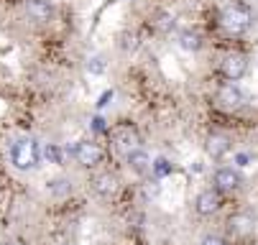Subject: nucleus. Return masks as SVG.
<instances>
[{
    "label": "nucleus",
    "instance_id": "f257e3e1",
    "mask_svg": "<svg viewBox=\"0 0 258 245\" xmlns=\"http://www.w3.org/2000/svg\"><path fill=\"white\" fill-rule=\"evenodd\" d=\"M11 164L18 171H33L41 164V146L36 138H18L11 143Z\"/></svg>",
    "mask_w": 258,
    "mask_h": 245
},
{
    "label": "nucleus",
    "instance_id": "f03ea898",
    "mask_svg": "<svg viewBox=\"0 0 258 245\" xmlns=\"http://www.w3.org/2000/svg\"><path fill=\"white\" fill-rule=\"evenodd\" d=\"M253 11L245 6V3H233L228 6L223 13H220V23H223V28L228 33H233V36H240V33H245L250 26H253Z\"/></svg>",
    "mask_w": 258,
    "mask_h": 245
},
{
    "label": "nucleus",
    "instance_id": "7ed1b4c3",
    "mask_svg": "<svg viewBox=\"0 0 258 245\" xmlns=\"http://www.w3.org/2000/svg\"><path fill=\"white\" fill-rule=\"evenodd\" d=\"M72 156H75V161L82 166V169H95L105 161V151L92 143V141H80L75 148H72Z\"/></svg>",
    "mask_w": 258,
    "mask_h": 245
},
{
    "label": "nucleus",
    "instance_id": "20e7f679",
    "mask_svg": "<svg viewBox=\"0 0 258 245\" xmlns=\"http://www.w3.org/2000/svg\"><path fill=\"white\" fill-rule=\"evenodd\" d=\"M110 138H113L115 148L123 151V153H131V151L141 148V135H138V130L131 123H123V125L113 128V130H110Z\"/></svg>",
    "mask_w": 258,
    "mask_h": 245
},
{
    "label": "nucleus",
    "instance_id": "39448f33",
    "mask_svg": "<svg viewBox=\"0 0 258 245\" xmlns=\"http://www.w3.org/2000/svg\"><path fill=\"white\" fill-rule=\"evenodd\" d=\"M215 189H220L223 194H233L243 187V174L238 171V166H220L215 171Z\"/></svg>",
    "mask_w": 258,
    "mask_h": 245
},
{
    "label": "nucleus",
    "instance_id": "423d86ee",
    "mask_svg": "<svg viewBox=\"0 0 258 245\" xmlns=\"http://www.w3.org/2000/svg\"><path fill=\"white\" fill-rule=\"evenodd\" d=\"M195 209H197V215H202V217L217 215L220 209H223V192L215 189V187L202 189V192L197 194V199H195Z\"/></svg>",
    "mask_w": 258,
    "mask_h": 245
},
{
    "label": "nucleus",
    "instance_id": "0eeeda50",
    "mask_svg": "<svg viewBox=\"0 0 258 245\" xmlns=\"http://www.w3.org/2000/svg\"><path fill=\"white\" fill-rule=\"evenodd\" d=\"M220 72H223L225 79L238 82V79L248 72V56L240 54V51H230V54L223 59V64H220Z\"/></svg>",
    "mask_w": 258,
    "mask_h": 245
},
{
    "label": "nucleus",
    "instance_id": "6e6552de",
    "mask_svg": "<svg viewBox=\"0 0 258 245\" xmlns=\"http://www.w3.org/2000/svg\"><path fill=\"white\" fill-rule=\"evenodd\" d=\"M217 102L223 105V108H228V110H235V108H240L243 105V90L235 85V82H223L217 87Z\"/></svg>",
    "mask_w": 258,
    "mask_h": 245
},
{
    "label": "nucleus",
    "instance_id": "1a4fd4ad",
    "mask_svg": "<svg viewBox=\"0 0 258 245\" xmlns=\"http://www.w3.org/2000/svg\"><path fill=\"white\" fill-rule=\"evenodd\" d=\"M230 143H233L230 135H225V133H210L207 143H205V151H207L210 158L220 161V158H225L230 153Z\"/></svg>",
    "mask_w": 258,
    "mask_h": 245
},
{
    "label": "nucleus",
    "instance_id": "9d476101",
    "mask_svg": "<svg viewBox=\"0 0 258 245\" xmlns=\"http://www.w3.org/2000/svg\"><path fill=\"white\" fill-rule=\"evenodd\" d=\"M228 230H230L235 237H248V235H253V230H255V217L248 215V212H235V215L228 217Z\"/></svg>",
    "mask_w": 258,
    "mask_h": 245
},
{
    "label": "nucleus",
    "instance_id": "9b49d317",
    "mask_svg": "<svg viewBox=\"0 0 258 245\" xmlns=\"http://www.w3.org/2000/svg\"><path fill=\"white\" fill-rule=\"evenodd\" d=\"M125 161H128V166H131V171L136 174V177H149V174H151V169H154V161H151V156L146 153L143 148H136V151L125 153Z\"/></svg>",
    "mask_w": 258,
    "mask_h": 245
},
{
    "label": "nucleus",
    "instance_id": "f8f14e48",
    "mask_svg": "<svg viewBox=\"0 0 258 245\" xmlns=\"http://www.w3.org/2000/svg\"><path fill=\"white\" fill-rule=\"evenodd\" d=\"M92 189H95V194H100L102 199H110V197L118 192V179H115V174H110V171L95 174V177H92Z\"/></svg>",
    "mask_w": 258,
    "mask_h": 245
},
{
    "label": "nucleus",
    "instance_id": "ddd939ff",
    "mask_svg": "<svg viewBox=\"0 0 258 245\" xmlns=\"http://www.w3.org/2000/svg\"><path fill=\"white\" fill-rule=\"evenodd\" d=\"M26 13L33 21H39V23H49L54 18V8L46 3V0H28V3H26Z\"/></svg>",
    "mask_w": 258,
    "mask_h": 245
},
{
    "label": "nucleus",
    "instance_id": "4468645a",
    "mask_svg": "<svg viewBox=\"0 0 258 245\" xmlns=\"http://www.w3.org/2000/svg\"><path fill=\"white\" fill-rule=\"evenodd\" d=\"M176 41H179V46L184 51H200L202 49V33L200 31H192V28H184V31H179Z\"/></svg>",
    "mask_w": 258,
    "mask_h": 245
},
{
    "label": "nucleus",
    "instance_id": "2eb2a0df",
    "mask_svg": "<svg viewBox=\"0 0 258 245\" xmlns=\"http://www.w3.org/2000/svg\"><path fill=\"white\" fill-rule=\"evenodd\" d=\"M41 156H44L49 164H56V166H61V164H64V148H59L56 143H49V146L41 151Z\"/></svg>",
    "mask_w": 258,
    "mask_h": 245
},
{
    "label": "nucleus",
    "instance_id": "dca6fc26",
    "mask_svg": "<svg viewBox=\"0 0 258 245\" xmlns=\"http://www.w3.org/2000/svg\"><path fill=\"white\" fill-rule=\"evenodd\" d=\"M46 192L49 194H56V197L69 194L72 192V182L69 179H51V182H46Z\"/></svg>",
    "mask_w": 258,
    "mask_h": 245
},
{
    "label": "nucleus",
    "instance_id": "f3484780",
    "mask_svg": "<svg viewBox=\"0 0 258 245\" xmlns=\"http://www.w3.org/2000/svg\"><path fill=\"white\" fill-rule=\"evenodd\" d=\"M171 171H174V166H171L166 158H156V161H154L151 174H156V177H166V174H171Z\"/></svg>",
    "mask_w": 258,
    "mask_h": 245
},
{
    "label": "nucleus",
    "instance_id": "a211bd4d",
    "mask_svg": "<svg viewBox=\"0 0 258 245\" xmlns=\"http://www.w3.org/2000/svg\"><path fill=\"white\" fill-rule=\"evenodd\" d=\"M200 245H230V240L225 237V235H217V232H207L202 240H200Z\"/></svg>",
    "mask_w": 258,
    "mask_h": 245
},
{
    "label": "nucleus",
    "instance_id": "6ab92c4d",
    "mask_svg": "<svg viewBox=\"0 0 258 245\" xmlns=\"http://www.w3.org/2000/svg\"><path fill=\"white\" fill-rule=\"evenodd\" d=\"M87 69H90V72H95V74H100L102 69H105V64H102V59H100V56H92V59L87 61Z\"/></svg>",
    "mask_w": 258,
    "mask_h": 245
},
{
    "label": "nucleus",
    "instance_id": "aec40b11",
    "mask_svg": "<svg viewBox=\"0 0 258 245\" xmlns=\"http://www.w3.org/2000/svg\"><path fill=\"white\" fill-rule=\"evenodd\" d=\"M250 164V156L248 153H235V166L238 169H243V166H248Z\"/></svg>",
    "mask_w": 258,
    "mask_h": 245
},
{
    "label": "nucleus",
    "instance_id": "412c9836",
    "mask_svg": "<svg viewBox=\"0 0 258 245\" xmlns=\"http://www.w3.org/2000/svg\"><path fill=\"white\" fill-rule=\"evenodd\" d=\"M107 100H113V90H107V92H102V97H100V108H105V105H107Z\"/></svg>",
    "mask_w": 258,
    "mask_h": 245
},
{
    "label": "nucleus",
    "instance_id": "4be33fe9",
    "mask_svg": "<svg viewBox=\"0 0 258 245\" xmlns=\"http://www.w3.org/2000/svg\"><path fill=\"white\" fill-rule=\"evenodd\" d=\"M92 123H95V130H97V133H105V130H107V128H105V120H102V118H95Z\"/></svg>",
    "mask_w": 258,
    "mask_h": 245
},
{
    "label": "nucleus",
    "instance_id": "5701e85b",
    "mask_svg": "<svg viewBox=\"0 0 258 245\" xmlns=\"http://www.w3.org/2000/svg\"><path fill=\"white\" fill-rule=\"evenodd\" d=\"M6 245H28L26 240H21V237H13V240H8Z\"/></svg>",
    "mask_w": 258,
    "mask_h": 245
}]
</instances>
